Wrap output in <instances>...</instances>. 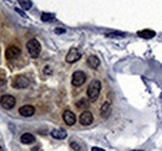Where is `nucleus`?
Segmentation results:
<instances>
[{
  "instance_id": "obj_1",
  "label": "nucleus",
  "mask_w": 162,
  "mask_h": 151,
  "mask_svg": "<svg viewBox=\"0 0 162 151\" xmlns=\"http://www.w3.org/2000/svg\"><path fill=\"white\" fill-rule=\"evenodd\" d=\"M101 92V82L99 79H93L87 87V97L90 100L95 102L99 98V94Z\"/></svg>"
},
{
  "instance_id": "obj_2",
  "label": "nucleus",
  "mask_w": 162,
  "mask_h": 151,
  "mask_svg": "<svg viewBox=\"0 0 162 151\" xmlns=\"http://www.w3.org/2000/svg\"><path fill=\"white\" fill-rule=\"evenodd\" d=\"M26 50H28L30 57L36 58V57H39L40 52H41V46H40V42L37 40L33 38V40L29 41L28 44H26Z\"/></svg>"
},
{
  "instance_id": "obj_3",
  "label": "nucleus",
  "mask_w": 162,
  "mask_h": 151,
  "mask_svg": "<svg viewBox=\"0 0 162 151\" xmlns=\"http://www.w3.org/2000/svg\"><path fill=\"white\" fill-rule=\"evenodd\" d=\"M11 86H12V88H16V89H24L29 86V79L24 76H16L12 79Z\"/></svg>"
},
{
  "instance_id": "obj_4",
  "label": "nucleus",
  "mask_w": 162,
  "mask_h": 151,
  "mask_svg": "<svg viewBox=\"0 0 162 151\" xmlns=\"http://www.w3.org/2000/svg\"><path fill=\"white\" fill-rule=\"evenodd\" d=\"M85 80H86V74L83 71H76V72H74L72 78H71L72 86L80 87V86H83L85 83Z\"/></svg>"
},
{
  "instance_id": "obj_5",
  "label": "nucleus",
  "mask_w": 162,
  "mask_h": 151,
  "mask_svg": "<svg viewBox=\"0 0 162 151\" xmlns=\"http://www.w3.org/2000/svg\"><path fill=\"white\" fill-rule=\"evenodd\" d=\"M16 100L15 98L12 97V95H9V94H5L3 95L2 98H0V104H2V107L4 109H11V108H14Z\"/></svg>"
},
{
  "instance_id": "obj_6",
  "label": "nucleus",
  "mask_w": 162,
  "mask_h": 151,
  "mask_svg": "<svg viewBox=\"0 0 162 151\" xmlns=\"http://www.w3.org/2000/svg\"><path fill=\"white\" fill-rule=\"evenodd\" d=\"M20 48L18 47V46H14V45H11V46H9L8 48H6V51H5V57L8 58V60H15V58H18L19 56H20Z\"/></svg>"
},
{
  "instance_id": "obj_7",
  "label": "nucleus",
  "mask_w": 162,
  "mask_h": 151,
  "mask_svg": "<svg viewBox=\"0 0 162 151\" xmlns=\"http://www.w3.org/2000/svg\"><path fill=\"white\" fill-rule=\"evenodd\" d=\"M81 57V53L79 52L77 48H70V51L66 54V62L67 63H74L76 61H79Z\"/></svg>"
},
{
  "instance_id": "obj_8",
  "label": "nucleus",
  "mask_w": 162,
  "mask_h": 151,
  "mask_svg": "<svg viewBox=\"0 0 162 151\" xmlns=\"http://www.w3.org/2000/svg\"><path fill=\"white\" fill-rule=\"evenodd\" d=\"M79 120H80V123H81L83 125H90L91 123L93 121V115H92V113H91V112L85 110V112L81 113V115H80Z\"/></svg>"
},
{
  "instance_id": "obj_9",
  "label": "nucleus",
  "mask_w": 162,
  "mask_h": 151,
  "mask_svg": "<svg viewBox=\"0 0 162 151\" xmlns=\"http://www.w3.org/2000/svg\"><path fill=\"white\" fill-rule=\"evenodd\" d=\"M62 119L66 123V125H69V126L74 125L76 123V117L71 110H65L64 114H62Z\"/></svg>"
},
{
  "instance_id": "obj_10",
  "label": "nucleus",
  "mask_w": 162,
  "mask_h": 151,
  "mask_svg": "<svg viewBox=\"0 0 162 151\" xmlns=\"http://www.w3.org/2000/svg\"><path fill=\"white\" fill-rule=\"evenodd\" d=\"M19 114L21 117H26V118L33 117L35 114V108L33 105H24L19 109Z\"/></svg>"
},
{
  "instance_id": "obj_11",
  "label": "nucleus",
  "mask_w": 162,
  "mask_h": 151,
  "mask_svg": "<svg viewBox=\"0 0 162 151\" xmlns=\"http://www.w3.org/2000/svg\"><path fill=\"white\" fill-rule=\"evenodd\" d=\"M110 114H111V104H110V102H105L100 109V115H101V118L106 119L110 117Z\"/></svg>"
},
{
  "instance_id": "obj_12",
  "label": "nucleus",
  "mask_w": 162,
  "mask_h": 151,
  "mask_svg": "<svg viewBox=\"0 0 162 151\" xmlns=\"http://www.w3.org/2000/svg\"><path fill=\"white\" fill-rule=\"evenodd\" d=\"M51 136L54 139H58V140H62V139H65L66 136H67V134H66V131L65 130H61V129H55V130H52L51 131Z\"/></svg>"
},
{
  "instance_id": "obj_13",
  "label": "nucleus",
  "mask_w": 162,
  "mask_h": 151,
  "mask_svg": "<svg viewBox=\"0 0 162 151\" xmlns=\"http://www.w3.org/2000/svg\"><path fill=\"white\" fill-rule=\"evenodd\" d=\"M137 35H139L140 37H142V38H152V37L156 36V32H155L153 30H148V29H146V30H141V31H139Z\"/></svg>"
},
{
  "instance_id": "obj_14",
  "label": "nucleus",
  "mask_w": 162,
  "mask_h": 151,
  "mask_svg": "<svg viewBox=\"0 0 162 151\" xmlns=\"http://www.w3.org/2000/svg\"><path fill=\"white\" fill-rule=\"evenodd\" d=\"M20 141L23 144H33L35 141V136L29 134V133H25L21 135V138H20Z\"/></svg>"
},
{
  "instance_id": "obj_15",
  "label": "nucleus",
  "mask_w": 162,
  "mask_h": 151,
  "mask_svg": "<svg viewBox=\"0 0 162 151\" xmlns=\"http://www.w3.org/2000/svg\"><path fill=\"white\" fill-rule=\"evenodd\" d=\"M87 64H89V67H91V68H97V67L100 66V60H99L96 56H90V57L87 58Z\"/></svg>"
},
{
  "instance_id": "obj_16",
  "label": "nucleus",
  "mask_w": 162,
  "mask_h": 151,
  "mask_svg": "<svg viewBox=\"0 0 162 151\" xmlns=\"http://www.w3.org/2000/svg\"><path fill=\"white\" fill-rule=\"evenodd\" d=\"M54 19H55V14H52V12H44L41 15V21L44 22H49Z\"/></svg>"
},
{
  "instance_id": "obj_17",
  "label": "nucleus",
  "mask_w": 162,
  "mask_h": 151,
  "mask_svg": "<svg viewBox=\"0 0 162 151\" xmlns=\"http://www.w3.org/2000/svg\"><path fill=\"white\" fill-rule=\"evenodd\" d=\"M19 2H20V5H21V8H23L24 10H29V9L33 6V4H31L30 0H19Z\"/></svg>"
},
{
  "instance_id": "obj_18",
  "label": "nucleus",
  "mask_w": 162,
  "mask_h": 151,
  "mask_svg": "<svg viewBox=\"0 0 162 151\" xmlns=\"http://www.w3.org/2000/svg\"><path fill=\"white\" fill-rule=\"evenodd\" d=\"M87 105H89V103H87V100H86V99H81V100H79V102H77V104H76V107H77V108H80V109H83V108H87Z\"/></svg>"
},
{
  "instance_id": "obj_19",
  "label": "nucleus",
  "mask_w": 162,
  "mask_h": 151,
  "mask_svg": "<svg viewBox=\"0 0 162 151\" xmlns=\"http://www.w3.org/2000/svg\"><path fill=\"white\" fill-rule=\"evenodd\" d=\"M70 147H71L74 151H80V150H81V146H80L76 141H71V143H70Z\"/></svg>"
},
{
  "instance_id": "obj_20",
  "label": "nucleus",
  "mask_w": 162,
  "mask_h": 151,
  "mask_svg": "<svg viewBox=\"0 0 162 151\" xmlns=\"http://www.w3.org/2000/svg\"><path fill=\"white\" fill-rule=\"evenodd\" d=\"M107 37H124L125 34L124 32H111V34H107Z\"/></svg>"
},
{
  "instance_id": "obj_21",
  "label": "nucleus",
  "mask_w": 162,
  "mask_h": 151,
  "mask_svg": "<svg viewBox=\"0 0 162 151\" xmlns=\"http://www.w3.org/2000/svg\"><path fill=\"white\" fill-rule=\"evenodd\" d=\"M6 87V82H5V78L0 77V90H4Z\"/></svg>"
},
{
  "instance_id": "obj_22",
  "label": "nucleus",
  "mask_w": 162,
  "mask_h": 151,
  "mask_svg": "<svg viewBox=\"0 0 162 151\" xmlns=\"http://www.w3.org/2000/svg\"><path fill=\"white\" fill-rule=\"evenodd\" d=\"M55 32H56L58 35H61V34H64V32H65V29H61V27H58V29H55Z\"/></svg>"
},
{
  "instance_id": "obj_23",
  "label": "nucleus",
  "mask_w": 162,
  "mask_h": 151,
  "mask_svg": "<svg viewBox=\"0 0 162 151\" xmlns=\"http://www.w3.org/2000/svg\"><path fill=\"white\" fill-rule=\"evenodd\" d=\"M91 151H105L104 149H101V147H92L91 149Z\"/></svg>"
},
{
  "instance_id": "obj_24",
  "label": "nucleus",
  "mask_w": 162,
  "mask_h": 151,
  "mask_svg": "<svg viewBox=\"0 0 162 151\" xmlns=\"http://www.w3.org/2000/svg\"><path fill=\"white\" fill-rule=\"evenodd\" d=\"M16 12H19V14H20L21 16H25V14H24V12H23V11H21L20 9H16Z\"/></svg>"
},
{
  "instance_id": "obj_25",
  "label": "nucleus",
  "mask_w": 162,
  "mask_h": 151,
  "mask_svg": "<svg viewBox=\"0 0 162 151\" xmlns=\"http://www.w3.org/2000/svg\"><path fill=\"white\" fill-rule=\"evenodd\" d=\"M133 151H143V150H133Z\"/></svg>"
}]
</instances>
